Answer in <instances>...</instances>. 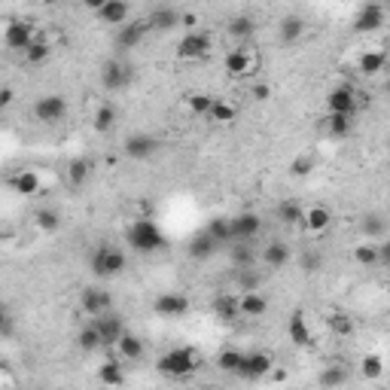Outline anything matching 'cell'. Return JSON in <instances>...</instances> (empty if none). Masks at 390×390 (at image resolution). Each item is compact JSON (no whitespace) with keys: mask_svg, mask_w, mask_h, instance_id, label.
<instances>
[{"mask_svg":"<svg viewBox=\"0 0 390 390\" xmlns=\"http://www.w3.org/2000/svg\"><path fill=\"white\" fill-rule=\"evenodd\" d=\"M89 323H95V330H98V335H101V345L104 348H116L119 339L128 333L125 326H122V317H116V314H104L98 320H89Z\"/></svg>","mask_w":390,"mask_h":390,"instance_id":"cell-16","label":"cell"},{"mask_svg":"<svg viewBox=\"0 0 390 390\" xmlns=\"http://www.w3.org/2000/svg\"><path fill=\"white\" fill-rule=\"evenodd\" d=\"M241 317H263L269 311V299L263 293H241Z\"/></svg>","mask_w":390,"mask_h":390,"instance_id":"cell-31","label":"cell"},{"mask_svg":"<svg viewBox=\"0 0 390 390\" xmlns=\"http://www.w3.org/2000/svg\"><path fill=\"white\" fill-rule=\"evenodd\" d=\"M80 308L89 320H98L104 314H113V296L101 287H86L80 296Z\"/></svg>","mask_w":390,"mask_h":390,"instance_id":"cell-4","label":"cell"},{"mask_svg":"<svg viewBox=\"0 0 390 390\" xmlns=\"http://www.w3.org/2000/svg\"><path fill=\"white\" fill-rule=\"evenodd\" d=\"M40 40V34H37L34 25H28V21H10V25L3 28V43L6 49H19L21 55Z\"/></svg>","mask_w":390,"mask_h":390,"instance_id":"cell-5","label":"cell"},{"mask_svg":"<svg viewBox=\"0 0 390 390\" xmlns=\"http://www.w3.org/2000/svg\"><path fill=\"white\" fill-rule=\"evenodd\" d=\"M378 265L381 269H390V238L378 244Z\"/></svg>","mask_w":390,"mask_h":390,"instance_id":"cell-52","label":"cell"},{"mask_svg":"<svg viewBox=\"0 0 390 390\" xmlns=\"http://www.w3.org/2000/svg\"><path fill=\"white\" fill-rule=\"evenodd\" d=\"M326 110H330V113H342V116H354V110H357V91H354V86H348V82L335 86L330 95H326Z\"/></svg>","mask_w":390,"mask_h":390,"instance_id":"cell-14","label":"cell"},{"mask_svg":"<svg viewBox=\"0 0 390 390\" xmlns=\"http://www.w3.org/2000/svg\"><path fill=\"white\" fill-rule=\"evenodd\" d=\"M232 263L238 265V269H254L256 263V254L250 244H232Z\"/></svg>","mask_w":390,"mask_h":390,"instance_id":"cell-46","label":"cell"},{"mask_svg":"<svg viewBox=\"0 0 390 390\" xmlns=\"http://www.w3.org/2000/svg\"><path fill=\"white\" fill-rule=\"evenodd\" d=\"M384 91H387V95H390V80H387V86H384Z\"/></svg>","mask_w":390,"mask_h":390,"instance_id":"cell-57","label":"cell"},{"mask_svg":"<svg viewBox=\"0 0 390 390\" xmlns=\"http://www.w3.org/2000/svg\"><path fill=\"white\" fill-rule=\"evenodd\" d=\"M98 381H101L104 387H122L125 384V366L116 357H110V360H104L98 366Z\"/></svg>","mask_w":390,"mask_h":390,"instance_id":"cell-22","label":"cell"},{"mask_svg":"<svg viewBox=\"0 0 390 390\" xmlns=\"http://www.w3.org/2000/svg\"><path fill=\"white\" fill-rule=\"evenodd\" d=\"M37 226H40L43 232H58V226H61V217H58L55 211L43 208V211H37Z\"/></svg>","mask_w":390,"mask_h":390,"instance_id":"cell-48","label":"cell"},{"mask_svg":"<svg viewBox=\"0 0 390 390\" xmlns=\"http://www.w3.org/2000/svg\"><path fill=\"white\" fill-rule=\"evenodd\" d=\"M274 217H278L284 226H302L305 223V208H302L299 202H293V198H287V202L278 204Z\"/></svg>","mask_w":390,"mask_h":390,"instance_id":"cell-28","label":"cell"},{"mask_svg":"<svg viewBox=\"0 0 390 390\" xmlns=\"http://www.w3.org/2000/svg\"><path fill=\"white\" fill-rule=\"evenodd\" d=\"M250 95H254V101H265V98L272 95V89L265 86V82H259V86H254V91H250Z\"/></svg>","mask_w":390,"mask_h":390,"instance_id":"cell-53","label":"cell"},{"mask_svg":"<svg viewBox=\"0 0 390 390\" xmlns=\"http://www.w3.org/2000/svg\"><path fill=\"white\" fill-rule=\"evenodd\" d=\"M186 107L189 113H195V116H211V107H213V98L204 95V91H195V95L186 98Z\"/></svg>","mask_w":390,"mask_h":390,"instance_id":"cell-45","label":"cell"},{"mask_svg":"<svg viewBox=\"0 0 390 390\" xmlns=\"http://www.w3.org/2000/svg\"><path fill=\"white\" fill-rule=\"evenodd\" d=\"M150 30H152V28H150V21H147V19H134V21H128V25H122V28H119L116 46H119V49H134V46L150 34Z\"/></svg>","mask_w":390,"mask_h":390,"instance_id":"cell-17","label":"cell"},{"mask_svg":"<svg viewBox=\"0 0 390 390\" xmlns=\"http://www.w3.org/2000/svg\"><path fill=\"white\" fill-rule=\"evenodd\" d=\"M12 104V89L3 86V91H0V107H10Z\"/></svg>","mask_w":390,"mask_h":390,"instance_id":"cell-54","label":"cell"},{"mask_svg":"<svg viewBox=\"0 0 390 390\" xmlns=\"http://www.w3.org/2000/svg\"><path fill=\"white\" fill-rule=\"evenodd\" d=\"M272 372H274V354H269V351H254V354L244 357V366L238 375L247 381H259V378L272 375Z\"/></svg>","mask_w":390,"mask_h":390,"instance_id":"cell-12","label":"cell"},{"mask_svg":"<svg viewBox=\"0 0 390 390\" xmlns=\"http://www.w3.org/2000/svg\"><path fill=\"white\" fill-rule=\"evenodd\" d=\"M330 320V330H333V335H339V339H348V335H354V317H348V314H330L326 317Z\"/></svg>","mask_w":390,"mask_h":390,"instance_id":"cell-44","label":"cell"},{"mask_svg":"<svg viewBox=\"0 0 390 390\" xmlns=\"http://www.w3.org/2000/svg\"><path fill=\"white\" fill-rule=\"evenodd\" d=\"M345 384H348V366L345 363H330L320 369V375H317L320 390H342Z\"/></svg>","mask_w":390,"mask_h":390,"instance_id":"cell-19","label":"cell"},{"mask_svg":"<svg viewBox=\"0 0 390 390\" xmlns=\"http://www.w3.org/2000/svg\"><path fill=\"white\" fill-rule=\"evenodd\" d=\"M244 351H238V348H223L217 354V369L220 372H229V375H238L241 372V366H244Z\"/></svg>","mask_w":390,"mask_h":390,"instance_id":"cell-29","label":"cell"},{"mask_svg":"<svg viewBox=\"0 0 390 390\" xmlns=\"http://www.w3.org/2000/svg\"><path fill=\"white\" fill-rule=\"evenodd\" d=\"M229 223H232V241L235 244H250L259 232H263V220H259V213H254V211L235 213V217H229Z\"/></svg>","mask_w":390,"mask_h":390,"instance_id":"cell-8","label":"cell"},{"mask_svg":"<svg viewBox=\"0 0 390 390\" xmlns=\"http://www.w3.org/2000/svg\"><path fill=\"white\" fill-rule=\"evenodd\" d=\"M10 186L19 195H37V189H40V177H37V171H19L10 180Z\"/></svg>","mask_w":390,"mask_h":390,"instance_id":"cell-34","label":"cell"},{"mask_svg":"<svg viewBox=\"0 0 390 390\" xmlns=\"http://www.w3.org/2000/svg\"><path fill=\"white\" fill-rule=\"evenodd\" d=\"M208 232L213 235V241L223 247V244H232V223H229V217H213L208 223Z\"/></svg>","mask_w":390,"mask_h":390,"instance_id":"cell-40","label":"cell"},{"mask_svg":"<svg viewBox=\"0 0 390 390\" xmlns=\"http://www.w3.org/2000/svg\"><path fill=\"white\" fill-rule=\"evenodd\" d=\"M132 82V67L125 64L122 58H110V61H104V67H101V86L107 91H122Z\"/></svg>","mask_w":390,"mask_h":390,"instance_id":"cell-10","label":"cell"},{"mask_svg":"<svg viewBox=\"0 0 390 390\" xmlns=\"http://www.w3.org/2000/svg\"><path fill=\"white\" fill-rule=\"evenodd\" d=\"M235 116H238V110H235V104H229L226 98H213V107H211V119L213 122H232Z\"/></svg>","mask_w":390,"mask_h":390,"instance_id":"cell-43","label":"cell"},{"mask_svg":"<svg viewBox=\"0 0 390 390\" xmlns=\"http://www.w3.org/2000/svg\"><path fill=\"white\" fill-rule=\"evenodd\" d=\"M360 375L369 378V381H378L381 375H384V360H381L378 354H366L360 360Z\"/></svg>","mask_w":390,"mask_h":390,"instance_id":"cell-42","label":"cell"},{"mask_svg":"<svg viewBox=\"0 0 390 390\" xmlns=\"http://www.w3.org/2000/svg\"><path fill=\"white\" fill-rule=\"evenodd\" d=\"M195 21H198V19H195V15H193V12H183V21H180V25H189V28H193V25H195Z\"/></svg>","mask_w":390,"mask_h":390,"instance_id":"cell-55","label":"cell"},{"mask_svg":"<svg viewBox=\"0 0 390 390\" xmlns=\"http://www.w3.org/2000/svg\"><path fill=\"white\" fill-rule=\"evenodd\" d=\"M323 128H326V132H330L333 137H345V134H351V128H354V116H342V113H326Z\"/></svg>","mask_w":390,"mask_h":390,"instance_id":"cell-37","label":"cell"},{"mask_svg":"<svg viewBox=\"0 0 390 390\" xmlns=\"http://www.w3.org/2000/svg\"><path fill=\"white\" fill-rule=\"evenodd\" d=\"M226 30H229V37H235V40H238V46H244L250 37H254L256 25H254V19H250V15H235V19L229 21Z\"/></svg>","mask_w":390,"mask_h":390,"instance_id":"cell-33","label":"cell"},{"mask_svg":"<svg viewBox=\"0 0 390 390\" xmlns=\"http://www.w3.org/2000/svg\"><path fill=\"white\" fill-rule=\"evenodd\" d=\"M217 250H220V244L213 241V235L208 232V229L195 232V238L189 241V256L198 259V263H202V259H211L213 254H217Z\"/></svg>","mask_w":390,"mask_h":390,"instance_id":"cell-23","label":"cell"},{"mask_svg":"<svg viewBox=\"0 0 390 390\" xmlns=\"http://www.w3.org/2000/svg\"><path fill=\"white\" fill-rule=\"evenodd\" d=\"M89 174H91L89 159H73V162L67 165V180H71V186H82V183L89 180Z\"/></svg>","mask_w":390,"mask_h":390,"instance_id":"cell-41","label":"cell"},{"mask_svg":"<svg viewBox=\"0 0 390 390\" xmlns=\"http://www.w3.org/2000/svg\"><path fill=\"white\" fill-rule=\"evenodd\" d=\"M320 265H323V256L317 254V250H305V254L299 256V269L305 272V274H311V272H317Z\"/></svg>","mask_w":390,"mask_h":390,"instance_id":"cell-49","label":"cell"},{"mask_svg":"<svg viewBox=\"0 0 390 390\" xmlns=\"http://www.w3.org/2000/svg\"><path fill=\"white\" fill-rule=\"evenodd\" d=\"M384 67H387V52H381V49H366L363 55H360V73H366V76L384 73Z\"/></svg>","mask_w":390,"mask_h":390,"instance_id":"cell-30","label":"cell"},{"mask_svg":"<svg viewBox=\"0 0 390 390\" xmlns=\"http://www.w3.org/2000/svg\"><path fill=\"white\" fill-rule=\"evenodd\" d=\"M116 122H119V113H116V107H113V104H101L95 110V116H91V125H95V132H101V134L113 132V128H116Z\"/></svg>","mask_w":390,"mask_h":390,"instance_id":"cell-32","label":"cell"},{"mask_svg":"<svg viewBox=\"0 0 390 390\" xmlns=\"http://www.w3.org/2000/svg\"><path fill=\"white\" fill-rule=\"evenodd\" d=\"M152 311H156L159 317H171L177 320L189 311V299L183 293H159L156 302H152Z\"/></svg>","mask_w":390,"mask_h":390,"instance_id":"cell-15","label":"cell"},{"mask_svg":"<svg viewBox=\"0 0 390 390\" xmlns=\"http://www.w3.org/2000/svg\"><path fill=\"white\" fill-rule=\"evenodd\" d=\"M238 287H241V293H259V278H256V272H254V269H241Z\"/></svg>","mask_w":390,"mask_h":390,"instance_id":"cell-50","label":"cell"},{"mask_svg":"<svg viewBox=\"0 0 390 390\" xmlns=\"http://www.w3.org/2000/svg\"><path fill=\"white\" fill-rule=\"evenodd\" d=\"M128 269V256L122 254L119 247H110V244H101V247L91 254V272L98 278H116Z\"/></svg>","mask_w":390,"mask_h":390,"instance_id":"cell-3","label":"cell"},{"mask_svg":"<svg viewBox=\"0 0 390 390\" xmlns=\"http://www.w3.org/2000/svg\"><path fill=\"white\" fill-rule=\"evenodd\" d=\"M64 113H67L64 95H40L34 101V119L43 122V125H55V122L64 119Z\"/></svg>","mask_w":390,"mask_h":390,"instance_id":"cell-6","label":"cell"},{"mask_svg":"<svg viewBox=\"0 0 390 390\" xmlns=\"http://www.w3.org/2000/svg\"><path fill=\"white\" fill-rule=\"evenodd\" d=\"M202 390H220V387H211V384H208V387H202Z\"/></svg>","mask_w":390,"mask_h":390,"instance_id":"cell-56","label":"cell"},{"mask_svg":"<svg viewBox=\"0 0 390 390\" xmlns=\"http://www.w3.org/2000/svg\"><path fill=\"white\" fill-rule=\"evenodd\" d=\"M125 244L134 254H156L165 247V235L152 220H134L125 229Z\"/></svg>","mask_w":390,"mask_h":390,"instance_id":"cell-2","label":"cell"},{"mask_svg":"<svg viewBox=\"0 0 390 390\" xmlns=\"http://www.w3.org/2000/svg\"><path fill=\"white\" fill-rule=\"evenodd\" d=\"M384 19H387V6H381V3H366V6H360V12H357L354 28L369 34V30H378L381 25H384Z\"/></svg>","mask_w":390,"mask_h":390,"instance_id":"cell-18","label":"cell"},{"mask_svg":"<svg viewBox=\"0 0 390 390\" xmlns=\"http://www.w3.org/2000/svg\"><path fill=\"white\" fill-rule=\"evenodd\" d=\"M311 168H314V159H311V156H299V159H293L290 171H293L296 177H305V174H311Z\"/></svg>","mask_w":390,"mask_h":390,"instance_id":"cell-51","label":"cell"},{"mask_svg":"<svg viewBox=\"0 0 390 390\" xmlns=\"http://www.w3.org/2000/svg\"><path fill=\"white\" fill-rule=\"evenodd\" d=\"M91 10H95L98 21H104V25H128L132 21V6L122 3V0H101V3H91Z\"/></svg>","mask_w":390,"mask_h":390,"instance_id":"cell-11","label":"cell"},{"mask_svg":"<svg viewBox=\"0 0 390 390\" xmlns=\"http://www.w3.org/2000/svg\"><path fill=\"white\" fill-rule=\"evenodd\" d=\"M360 232L366 235V238H384L387 232V220L381 217V213H366V217L360 220Z\"/></svg>","mask_w":390,"mask_h":390,"instance_id":"cell-36","label":"cell"},{"mask_svg":"<svg viewBox=\"0 0 390 390\" xmlns=\"http://www.w3.org/2000/svg\"><path fill=\"white\" fill-rule=\"evenodd\" d=\"M213 314H217L223 323H235V320L241 317V299L232 293H223L217 296V302H213Z\"/></svg>","mask_w":390,"mask_h":390,"instance_id":"cell-25","label":"cell"},{"mask_svg":"<svg viewBox=\"0 0 390 390\" xmlns=\"http://www.w3.org/2000/svg\"><path fill=\"white\" fill-rule=\"evenodd\" d=\"M198 366H202L198 351L195 348H186V345L165 351V354L156 360V369L162 372L165 378H189V375H195Z\"/></svg>","mask_w":390,"mask_h":390,"instance_id":"cell-1","label":"cell"},{"mask_svg":"<svg viewBox=\"0 0 390 390\" xmlns=\"http://www.w3.org/2000/svg\"><path fill=\"white\" fill-rule=\"evenodd\" d=\"M354 263L363 265V269H375L378 265V244H369V241L357 244L354 247Z\"/></svg>","mask_w":390,"mask_h":390,"instance_id":"cell-38","label":"cell"},{"mask_svg":"<svg viewBox=\"0 0 390 390\" xmlns=\"http://www.w3.org/2000/svg\"><path fill=\"white\" fill-rule=\"evenodd\" d=\"M122 152H125L128 159H134V162H147L159 152V141L147 132H134L125 137V143H122Z\"/></svg>","mask_w":390,"mask_h":390,"instance_id":"cell-9","label":"cell"},{"mask_svg":"<svg viewBox=\"0 0 390 390\" xmlns=\"http://www.w3.org/2000/svg\"><path fill=\"white\" fill-rule=\"evenodd\" d=\"M49 55H52V43L40 37V40H37V43L25 52V61H28V64H43V61H49Z\"/></svg>","mask_w":390,"mask_h":390,"instance_id":"cell-47","label":"cell"},{"mask_svg":"<svg viewBox=\"0 0 390 390\" xmlns=\"http://www.w3.org/2000/svg\"><path fill=\"white\" fill-rule=\"evenodd\" d=\"M223 67H226V73H229V76L241 80V76H247V73L256 67V58H254V52H250L247 46H235V49H229V52H226Z\"/></svg>","mask_w":390,"mask_h":390,"instance_id":"cell-13","label":"cell"},{"mask_svg":"<svg viewBox=\"0 0 390 390\" xmlns=\"http://www.w3.org/2000/svg\"><path fill=\"white\" fill-rule=\"evenodd\" d=\"M305 229H308L311 235H323L326 229L333 226V213L323 208V204H314V208H308L305 211Z\"/></svg>","mask_w":390,"mask_h":390,"instance_id":"cell-26","label":"cell"},{"mask_svg":"<svg viewBox=\"0 0 390 390\" xmlns=\"http://www.w3.org/2000/svg\"><path fill=\"white\" fill-rule=\"evenodd\" d=\"M147 21H150L152 30H171L183 21V12L174 10V6H156V10L147 15Z\"/></svg>","mask_w":390,"mask_h":390,"instance_id":"cell-21","label":"cell"},{"mask_svg":"<svg viewBox=\"0 0 390 390\" xmlns=\"http://www.w3.org/2000/svg\"><path fill=\"white\" fill-rule=\"evenodd\" d=\"M211 49H213V43H211V37L204 34V30H189V34L177 43V58L198 61V58H208Z\"/></svg>","mask_w":390,"mask_h":390,"instance_id":"cell-7","label":"cell"},{"mask_svg":"<svg viewBox=\"0 0 390 390\" xmlns=\"http://www.w3.org/2000/svg\"><path fill=\"white\" fill-rule=\"evenodd\" d=\"M293 259V254H290V247L284 241H269L263 247V263L269 265L272 272H281V269H287V263Z\"/></svg>","mask_w":390,"mask_h":390,"instance_id":"cell-20","label":"cell"},{"mask_svg":"<svg viewBox=\"0 0 390 390\" xmlns=\"http://www.w3.org/2000/svg\"><path fill=\"white\" fill-rule=\"evenodd\" d=\"M278 30H281V40L290 46V43H296V40H299V37L305 34V21L299 19V15H284Z\"/></svg>","mask_w":390,"mask_h":390,"instance_id":"cell-35","label":"cell"},{"mask_svg":"<svg viewBox=\"0 0 390 390\" xmlns=\"http://www.w3.org/2000/svg\"><path fill=\"white\" fill-rule=\"evenodd\" d=\"M287 333H290V339H293V345H299V348H311V345H314V335H311L308 320H305L302 311H296V314L290 317Z\"/></svg>","mask_w":390,"mask_h":390,"instance_id":"cell-24","label":"cell"},{"mask_svg":"<svg viewBox=\"0 0 390 390\" xmlns=\"http://www.w3.org/2000/svg\"><path fill=\"white\" fill-rule=\"evenodd\" d=\"M387 302H390V290H387Z\"/></svg>","mask_w":390,"mask_h":390,"instance_id":"cell-58","label":"cell"},{"mask_svg":"<svg viewBox=\"0 0 390 390\" xmlns=\"http://www.w3.org/2000/svg\"><path fill=\"white\" fill-rule=\"evenodd\" d=\"M116 354H119V360L122 363H134V360H141L143 357V342L137 339L134 333H125L119 339V345H116Z\"/></svg>","mask_w":390,"mask_h":390,"instance_id":"cell-27","label":"cell"},{"mask_svg":"<svg viewBox=\"0 0 390 390\" xmlns=\"http://www.w3.org/2000/svg\"><path fill=\"white\" fill-rule=\"evenodd\" d=\"M76 345H80V351H86V354L104 348L101 345V335H98V330H95V323H86L80 333H76Z\"/></svg>","mask_w":390,"mask_h":390,"instance_id":"cell-39","label":"cell"}]
</instances>
